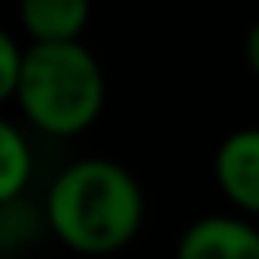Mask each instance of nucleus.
<instances>
[{"label":"nucleus","mask_w":259,"mask_h":259,"mask_svg":"<svg viewBox=\"0 0 259 259\" xmlns=\"http://www.w3.org/2000/svg\"><path fill=\"white\" fill-rule=\"evenodd\" d=\"M27 65V50L12 34H0V99H12Z\"/></svg>","instance_id":"nucleus-7"},{"label":"nucleus","mask_w":259,"mask_h":259,"mask_svg":"<svg viewBox=\"0 0 259 259\" xmlns=\"http://www.w3.org/2000/svg\"><path fill=\"white\" fill-rule=\"evenodd\" d=\"M176 259H259V229L240 218H202L183 233Z\"/></svg>","instance_id":"nucleus-4"},{"label":"nucleus","mask_w":259,"mask_h":259,"mask_svg":"<svg viewBox=\"0 0 259 259\" xmlns=\"http://www.w3.org/2000/svg\"><path fill=\"white\" fill-rule=\"evenodd\" d=\"M244 57H248V69L259 76V19L251 23V31H248V38H244Z\"/></svg>","instance_id":"nucleus-8"},{"label":"nucleus","mask_w":259,"mask_h":259,"mask_svg":"<svg viewBox=\"0 0 259 259\" xmlns=\"http://www.w3.org/2000/svg\"><path fill=\"white\" fill-rule=\"evenodd\" d=\"M213 176H218V187L225 191L229 202L259 218V130L255 126L236 130L221 141L218 156H213Z\"/></svg>","instance_id":"nucleus-3"},{"label":"nucleus","mask_w":259,"mask_h":259,"mask_svg":"<svg viewBox=\"0 0 259 259\" xmlns=\"http://www.w3.org/2000/svg\"><path fill=\"white\" fill-rule=\"evenodd\" d=\"M103 96L107 84L96 54L80 46V38H69L27 46V65L12 99L42 134L73 138L99 118Z\"/></svg>","instance_id":"nucleus-2"},{"label":"nucleus","mask_w":259,"mask_h":259,"mask_svg":"<svg viewBox=\"0 0 259 259\" xmlns=\"http://www.w3.org/2000/svg\"><path fill=\"white\" fill-rule=\"evenodd\" d=\"M92 19V0H19V23L31 42L80 38Z\"/></svg>","instance_id":"nucleus-5"},{"label":"nucleus","mask_w":259,"mask_h":259,"mask_svg":"<svg viewBox=\"0 0 259 259\" xmlns=\"http://www.w3.org/2000/svg\"><path fill=\"white\" fill-rule=\"evenodd\" d=\"M145 198L138 179L122 164L88 156L50 183L46 221L80 255H111L126 248L141 229Z\"/></svg>","instance_id":"nucleus-1"},{"label":"nucleus","mask_w":259,"mask_h":259,"mask_svg":"<svg viewBox=\"0 0 259 259\" xmlns=\"http://www.w3.org/2000/svg\"><path fill=\"white\" fill-rule=\"evenodd\" d=\"M31 171H34L31 141L23 138V130L16 122H4L0 126V198L16 202L23 187L31 183Z\"/></svg>","instance_id":"nucleus-6"}]
</instances>
